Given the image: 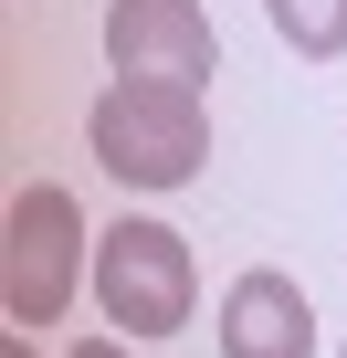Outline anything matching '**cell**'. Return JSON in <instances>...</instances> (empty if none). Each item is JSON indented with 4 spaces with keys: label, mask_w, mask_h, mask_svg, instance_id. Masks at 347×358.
<instances>
[{
    "label": "cell",
    "mask_w": 347,
    "mask_h": 358,
    "mask_svg": "<svg viewBox=\"0 0 347 358\" xmlns=\"http://www.w3.org/2000/svg\"><path fill=\"white\" fill-rule=\"evenodd\" d=\"M84 148L116 190H190L200 158H211V116L200 85H158V74H116L84 106Z\"/></svg>",
    "instance_id": "1"
},
{
    "label": "cell",
    "mask_w": 347,
    "mask_h": 358,
    "mask_svg": "<svg viewBox=\"0 0 347 358\" xmlns=\"http://www.w3.org/2000/svg\"><path fill=\"white\" fill-rule=\"evenodd\" d=\"M84 264H95L84 201L64 190V179H22L11 222H0V316H11V327H64Z\"/></svg>",
    "instance_id": "2"
},
{
    "label": "cell",
    "mask_w": 347,
    "mask_h": 358,
    "mask_svg": "<svg viewBox=\"0 0 347 358\" xmlns=\"http://www.w3.org/2000/svg\"><path fill=\"white\" fill-rule=\"evenodd\" d=\"M95 316L126 327V337H179V327L200 316V264H190V243L168 232V222H147V211L105 222V232H95Z\"/></svg>",
    "instance_id": "3"
},
{
    "label": "cell",
    "mask_w": 347,
    "mask_h": 358,
    "mask_svg": "<svg viewBox=\"0 0 347 358\" xmlns=\"http://www.w3.org/2000/svg\"><path fill=\"white\" fill-rule=\"evenodd\" d=\"M105 64L116 74H158V85H211L221 43L200 0H105Z\"/></svg>",
    "instance_id": "4"
},
{
    "label": "cell",
    "mask_w": 347,
    "mask_h": 358,
    "mask_svg": "<svg viewBox=\"0 0 347 358\" xmlns=\"http://www.w3.org/2000/svg\"><path fill=\"white\" fill-rule=\"evenodd\" d=\"M221 358H316V306L284 264H253L221 285Z\"/></svg>",
    "instance_id": "5"
},
{
    "label": "cell",
    "mask_w": 347,
    "mask_h": 358,
    "mask_svg": "<svg viewBox=\"0 0 347 358\" xmlns=\"http://www.w3.org/2000/svg\"><path fill=\"white\" fill-rule=\"evenodd\" d=\"M274 11V32L305 53V64H337L347 53V0H263Z\"/></svg>",
    "instance_id": "6"
},
{
    "label": "cell",
    "mask_w": 347,
    "mask_h": 358,
    "mask_svg": "<svg viewBox=\"0 0 347 358\" xmlns=\"http://www.w3.org/2000/svg\"><path fill=\"white\" fill-rule=\"evenodd\" d=\"M64 358H126V337H74Z\"/></svg>",
    "instance_id": "7"
},
{
    "label": "cell",
    "mask_w": 347,
    "mask_h": 358,
    "mask_svg": "<svg viewBox=\"0 0 347 358\" xmlns=\"http://www.w3.org/2000/svg\"><path fill=\"white\" fill-rule=\"evenodd\" d=\"M0 358H32V337H0Z\"/></svg>",
    "instance_id": "8"
},
{
    "label": "cell",
    "mask_w": 347,
    "mask_h": 358,
    "mask_svg": "<svg viewBox=\"0 0 347 358\" xmlns=\"http://www.w3.org/2000/svg\"><path fill=\"white\" fill-rule=\"evenodd\" d=\"M337 358H347V348H337Z\"/></svg>",
    "instance_id": "9"
}]
</instances>
